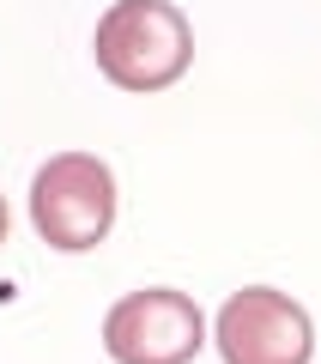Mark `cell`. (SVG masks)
<instances>
[{
	"label": "cell",
	"mask_w": 321,
	"mask_h": 364,
	"mask_svg": "<svg viewBox=\"0 0 321 364\" xmlns=\"http://www.w3.org/2000/svg\"><path fill=\"white\" fill-rule=\"evenodd\" d=\"M91 61L116 91L152 97L194 67V25L176 0H109L91 31Z\"/></svg>",
	"instance_id": "6da1fadb"
},
{
	"label": "cell",
	"mask_w": 321,
	"mask_h": 364,
	"mask_svg": "<svg viewBox=\"0 0 321 364\" xmlns=\"http://www.w3.org/2000/svg\"><path fill=\"white\" fill-rule=\"evenodd\" d=\"M31 225L55 255H85L116 231V170L97 152H55L31 170Z\"/></svg>",
	"instance_id": "7a4b0ae2"
},
{
	"label": "cell",
	"mask_w": 321,
	"mask_h": 364,
	"mask_svg": "<svg viewBox=\"0 0 321 364\" xmlns=\"http://www.w3.org/2000/svg\"><path fill=\"white\" fill-rule=\"evenodd\" d=\"M200 346H212V328L176 286H140L103 316V352L116 364H194Z\"/></svg>",
	"instance_id": "3957f363"
},
{
	"label": "cell",
	"mask_w": 321,
	"mask_h": 364,
	"mask_svg": "<svg viewBox=\"0 0 321 364\" xmlns=\"http://www.w3.org/2000/svg\"><path fill=\"white\" fill-rule=\"evenodd\" d=\"M212 346L224 364H309L315 358V322L279 286H243L212 316Z\"/></svg>",
	"instance_id": "277c9868"
},
{
	"label": "cell",
	"mask_w": 321,
	"mask_h": 364,
	"mask_svg": "<svg viewBox=\"0 0 321 364\" xmlns=\"http://www.w3.org/2000/svg\"><path fill=\"white\" fill-rule=\"evenodd\" d=\"M13 237V213H6V195H0V243Z\"/></svg>",
	"instance_id": "5b68a950"
}]
</instances>
